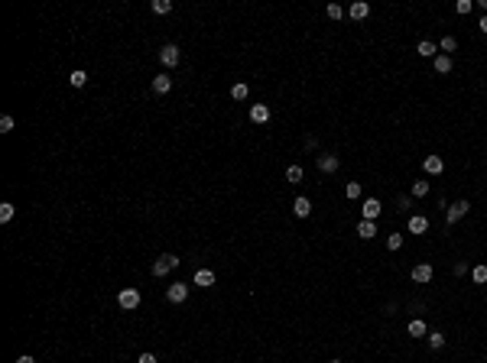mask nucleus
<instances>
[{
	"instance_id": "f03ea898",
	"label": "nucleus",
	"mask_w": 487,
	"mask_h": 363,
	"mask_svg": "<svg viewBox=\"0 0 487 363\" xmlns=\"http://www.w3.org/2000/svg\"><path fill=\"white\" fill-rule=\"evenodd\" d=\"M468 211H471L468 201H455V204H448V208H445V221H448V224H458L464 214H468Z\"/></svg>"
},
{
	"instance_id": "9d476101",
	"label": "nucleus",
	"mask_w": 487,
	"mask_h": 363,
	"mask_svg": "<svg viewBox=\"0 0 487 363\" xmlns=\"http://www.w3.org/2000/svg\"><path fill=\"white\" fill-rule=\"evenodd\" d=\"M367 13H370L367 0H354V4L348 7V17H351V20H367Z\"/></svg>"
},
{
	"instance_id": "f3484780",
	"label": "nucleus",
	"mask_w": 487,
	"mask_h": 363,
	"mask_svg": "<svg viewBox=\"0 0 487 363\" xmlns=\"http://www.w3.org/2000/svg\"><path fill=\"white\" fill-rule=\"evenodd\" d=\"M416 52H419L422 59H435V52H438V49H435V43H429V39H422V43L416 46Z\"/></svg>"
},
{
	"instance_id": "2f4dec72",
	"label": "nucleus",
	"mask_w": 487,
	"mask_h": 363,
	"mask_svg": "<svg viewBox=\"0 0 487 363\" xmlns=\"http://www.w3.org/2000/svg\"><path fill=\"white\" fill-rule=\"evenodd\" d=\"M10 130H13V117L4 114V117H0V133H10Z\"/></svg>"
},
{
	"instance_id": "423d86ee",
	"label": "nucleus",
	"mask_w": 487,
	"mask_h": 363,
	"mask_svg": "<svg viewBox=\"0 0 487 363\" xmlns=\"http://www.w3.org/2000/svg\"><path fill=\"white\" fill-rule=\"evenodd\" d=\"M166 298H169L173 305H182L185 298H189V285H185V282H176V285H169V289H166Z\"/></svg>"
},
{
	"instance_id": "aec40b11",
	"label": "nucleus",
	"mask_w": 487,
	"mask_h": 363,
	"mask_svg": "<svg viewBox=\"0 0 487 363\" xmlns=\"http://www.w3.org/2000/svg\"><path fill=\"white\" fill-rule=\"evenodd\" d=\"M409 191H413V198H426V195H429V182H426V179H416Z\"/></svg>"
},
{
	"instance_id": "f257e3e1",
	"label": "nucleus",
	"mask_w": 487,
	"mask_h": 363,
	"mask_svg": "<svg viewBox=\"0 0 487 363\" xmlns=\"http://www.w3.org/2000/svg\"><path fill=\"white\" fill-rule=\"evenodd\" d=\"M176 266H179V259H176L173 253H163V256L153 263V276H156V279H163L169 269H176Z\"/></svg>"
},
{
	"instance_id": "4be33fe9",
	"label": "nucleus",
	"mask_w": 487,
	"mask_h": 363,
	"mask_svg": "<svg viewBox=\"0 0 487 363\" xmlns=\"http://www.w3.org/2000/svg\"><path fill=\"white\" fill-rule=\"evenodd\" d=\"M68 81H72V88H85V85H88V72L75 68V72H72V78H68Z\"/></svg>"
},
{
	"instance_id": "c85d7f7f",
	"label": "nucleus",
	"mask_w": 487,
	"mask_h": 363,
	"mask_svg": "<svg viewBox=\"0 0 487 363\" xmlns=\"http://www.w3.org/2000/svg\"><path fill=\"white\" fill-rule=\"evenodd\" d=\"M387 246H390V250L396 253V250L403 246V234H390V237H387Z\"/></svg>"
},
{
	"instance_id": "20e7f679",
	"label": "nucleus",
	"mask_w": 487,
	"mask_h": 363,
	"mask_svg": "<svg viewBox=\"0 0 487 363\" xmlns=\"http://www.w3.org/2000/svg\"><path fill=\"white\" fill-rule=\"evenodd\" d=\"M315 166H318V172H338V166H341V159H338V156H335V153H321L318 156V159H315Z\"/></svg>"
},
{
	"instance_id": "412c9836",
	"label": "nucleus",
	"mask_w": 487,
	"mask_h": 363,
	"mask_svg": "<svg viewBox=\"0 0 487 363\" xmlns=\"http://www.w3.org/2000/svg\"><path fill=\"white\" fill-rule=\"evenodd\" d=\"M458 49V39L455 36H445L442 43H438V52H442V56H448V52H455Z\"/></svg>"
},
{
	"instance_id": "72a5a7b5",
	"label": "nucleus",
	"mask_w": 487,
	"mask_h": 363,
	"mask_svg": "<svg viewBox=\"0 0 487 363\" xmlns=\"http://www.w3.org/2000/svg\"><path fill=\"white\" fill-rule=\"evenodd\" d=\"M451 272H455V276H464V272H468V263H455V269H451Z\"/></svg>"
},
{
	"instance_id": "a211bd4d",
	"label": "nucleus",
	"mask_w": 487,
	"mask_h": 363,
	"mask_svg": "<svg viewBox=\"0 0 487 363\" xmlns=\"http://www.w3.org/2000/svg\"><path fill=\"white\" fill-rule=\"evenodd\" d=\"M435 72L438 75H448L451 72V56H442V52H438V56H435Z\"/></svg>"
},
{
	"instance_id": "4c0bfd02",
	"label": "nucleus",
	"mask_w": 487,
	"mask_h": 363,
	"mask_svg": "<svg viewBox=\"0 0 487 363\" xmlns=\"http://www.w3.org/2000/svg\"><path fill=\"white\" fill-rule=\"evenodd\" d=\"M477 7H481V10L487 13V0H477Z\"/></svg>"
},
{
	"instance_id": "2eb2a0df",
	"label": "nucleus",
	"mask_w": 487,
	"mask_h": 363,
	"mask_svg": "<svg viewBox=\"0 0 487 363\" xmlns=\"http://www.w3.org/2000/svg\"><path fill=\"white\" fill-rule=\"evenodd\" d=\"M195 285H202V289H211V285H215V272H211V269H198V272H195Z\"/></svg>"
},
{
	"instance_id": "c9c22d12",
	"label": "nucleus",
	"mask_w": 487,
	"mask_h": 363,
	"mask_svg": "<svg viewBox=\"0 0 487 363\" xmlns=\"http://www.w3.org/2000/svg\"><path fill=\"white\" fill-rule=\"evenodd\" d=\"M477 30H481V33H484V36H487V13H484V17H481V20H477Z\"/></svg>"
},
{
	"instance_id": "1a4fd4ad",
	"label": "nucleus",
	"mask_w": 487,
	"mask_h": 363,
	"mask_svg": "<svg viewBox=\"0 0 487 363\" xmlns=\"http://www.w3.org/2000/svg\"><path fill=\"white\" fill-rule=\"evenodd\" d=\"M413 282H419V285H426V282H432V266L429 263H419V266H413Z\"/></svg>"
},
{
	"instance_id": "e433bc0d",
	"label": "nucleus",
	"mask_w": 487,
	"mask_h": 363,
	"mask_svg": "<svg viewBox=\"0 0 487 363\" xmlns=\"http://www.w3.org/2000/svg\"><path fill=\"white\" fill-rule=\"evenodd\" d=\"M17 363H36V360H33L30 353H20V357H17Z\"/></svg>"
},
{
	"instance_id": "f8f14e48",
	"label": "nucleus",
	"mask_w": 487,
	"mask_h": 363,
	"mask_svg": "<svg viewBox=\"0 0 487 363\" xmlns=\"http://www.w3.org/2000/svg\"><path fill=\"white\" fill-rule=\"evenodd\" d=\"M250 120L253 123H266V120H270V107H266V104H253L250 107Z\"/></svg>"
},
{
	"instance_id": "a878e982",
	"label": "nucleus",
	"mask_w": 487,
	"mask_h": 363,
	"mask_svg": "<svg viewBox=\"0 0 487 363\" xmlns=\"http://www.w3.org/2000/svg\"><path fill=\"white\" fill-rule=\"evenodd\" d=\"M13 214H17V208H13V204L10 201H4V204H0V221H13Z\"/></svg>"
},
{
	"instance_id": "b1692460",
	"label": "nucleus",
	"mask_w": 487,
	"mask_h": 363,
	"mask_svg": "<svg viewBox=\"0 0 487 363\" xmlns=\"http://www.w3.org/2000/svg\"><path fill=\"white\" fill-rule=\"evenodd\" d=\"M149 7H153V13H159V17H166V13L173 10V0H153Z\"/></svg>"
},
{
	"instance_id": "dca6fc26",
	"label": "nucleus",
	"mask_w": 487,
	"mask_h": 363,
	"mask_svg": "<svg viewBox=\"0 0 487 363\" xmlns=\"http://www.w3.org/2000/svg\"><path fill=\"white\" fill-rule=\"evenodd\" d=\"M169 88H173V78H169V75H156L153 78V91L156 94H166Z\"/></svg>"
},
{
	"instance_id": "7ed1b4c3",
	"label": "nucleus",
	"mask_w": 487,
	"mask_h": 363,
	"mask_svg": "<svg viewBox=\"0 0 487 363\" xmlns=\"http://www.w3.org/2000/svg\"><path fill=\"white\" fill-rule=\"evenodd\" d=\"M179 59H182L179 46H173V43H169V46H163V49H159V62H163L166 68H176V65H179Z\"/></svg>"
},
{
	"instance_id": "6ab92c4d",
	"label": "nucleus",
	"mask_w": 487,
	"mask_h": 363,
	"mask_svg": "<svg viewBox=\"0 0 487 363\" xmlns=\"http://www.w3.org/2000/svg\"><path fill=\"white\" fill-rule=\"evenodd\" d=\"M426 340H429V347H432V350H442V347H445V334H442V331H432V334H426Z\"/></svg>"
},
{
	"instance_id": "cd10ccee",
	"label": "nucleus",
	"mask_w": 487,
	"mask_h": 363,
	"mask_svg": "<svg viewBox=\"0 0 487 363\" xmlns=\"http://www.w3.org/2000/svg\"><path fill=\"white\" fill-rule=\"evenodd\" d=\"M286 182H292V185L302 182V169H299V166H289V169H286Z\"/></svg>"
},
{
	"instance_id": "f704fd0d",
	"label": "nucleus",
	"mask_w": 487,
	"mask_h": 363,
	"mask_svg": "<svg viewBox=\"0 0 487 363\" xmlns=\"http://www.w3.org/2000/svg\"><path fill=\"white\" fill-rule=\"evenodd\" d=\"M136 363H156V357H153V353H140V357H136Z\"/></svg>"
},
{
	"instance_id": "473e14b6",
	"label": "nucleus",
	"mask_w": 487,
	"mask_h": 363,
	"mask_svg": "<svg viewBox=\"0 0 487 363\" xmlns=\"http://www.w3.org/2000/svg\"><path fill=\"white\" fill-rule=\"evenodd\" d=\"M471 7H474L471 0H458V4H455V13H461V17H464V13H471Z\"/></svg>"
},
{
	"instance_id": "ddd939ff",
	"label": "nucleus",
	"mask_w": 487,
	"mask_h": 363,
	"mask_svg": "<svg viewBox=\"0 0 487 363\" xmlns=\"http://www.w3.org/2000/svg\"><path fill=\"white\" fill-rule=\"evenodd\" d=\"M358 237H361V240H374V237H377V224L374 221H361L358 224Z\"/></svg>"
},
{
	"instance_id": "58836bf2",
	"label": "nucleus",
	"mask_w": 487,
	"mask_h": 363,
	"mask_svg": "<svg viewBox=\"0 0 487 363\" xmlns=\"http://www.w3.org/2000/svg\"><path fill=\"white\" fill-rule=\"evenodd\" d=\"M332 363H341V360H332Z\"/></svg>"
},
{
	"instance_id": "5701e85b",
	"label": "nucleus",
	"mask_w": 487,
	"mask_h": 363,
	"mask_svg": "<svg viewBox=\"0 0 487 363\" xmlns=\"http://www.w3.org/2000/svg\"><path fill=\"white\" fill-rule=\"evenodd\" d=\"M471 279H474L477 285H484V282H487V266H484V263H477L474 269H471Z\"/></svg>"
},
{
	"instance_id": "c756f323",
	"label": "nucleus",
	"mask_w": 487,
	"mask_h": 363,
	"mask_svg": "<svg viewBox=\"0 0 487 363\" xmlns=\"http://www.w3.org/2000/svg\"><path fill=\"white\" fill-rule=\"evenodd\" d=\"M325 13H328V20H341V17H345V10H341L338 4H328V10H325Z\"/></svg>"
},
{
	"instance_id": "7c9ffc66",
	"label": "nucleus",
	"mask_w": 487,
	"mask_h": 363,
	"mask_svg": "<svg viewBox=\"0 0 487 363\" xmlns=\"http://www.w3.org/2000/svg\"><path fill=\"white\" fill-rule=\"evenodd\" d=\"M231 98H234V101H244L247 98V85H234V88H231Z\"/></svg>"
},
{
	"instance_id": "393cba45",
	"label": "nucleus",
	"mask_w": 487,
	"mask_h": 363,
	"mask_svg": "<svg viewBox=\"0 0 487 363\" xmlns=\"http://www.w3.org/2000/svg\"><path fill=\"white\" fill-rule=\"evenodd\" d=\"M409 334H413V337H426V324H422V321L419 318H416V321H409Z\"/></svg>"
},
{
	"instance_id": "6e6552de",
	"label": "nucleus",
	"mask_w": 487,
	"mask_h": 363,
	"mask_svg": "<svg viewBox=\"0 0 487 363\" xmlns=\"http://www.w3.org/2000/svg\"><path fill=\"white\" fill-rule=\"evenodd\" d=\"M422 169H426L429 175H442L445 172V159L442 156H426V159H422Z\"/></svg>"
},
{
	"instance_id": "39448f33",
	"label": "nucleus",
	"mask_w": 487,
	"mask_h": 363,
	"mask_svg": "<svg viewBox=\"0 0 487 363\" xmlns=\"http://www.w3.org/2000/svg\"><path fill=\"white\" fill-rule=\"evenodd\" d=\"M117 305L123 308V311H133V308L140 305V292H136V289H123L117 295Z\"/></svg>"
},
{
	"instance_id": "0eeeda50",
	"label": "nucleus",
	"mask_w": 487,
	"mask_h": 363,
	"mask_svg": "<svg viewBox=\"0 0 487 363\" xmlns=\"http://www.w3.org/2000/svg\"><path fill=\"white\" fill-rule=\"evenodd\" d=\"M380 201H377V198H367L364 204H361V214H364V221H377V217H380Z\"/></svg>"
},
{
	"instance_id": "4468645a",
	"label": "nucleus",
	"mask_w": 487,
	"mask_h": 363,
	"mask_svg": "<svg viewBox=\"0 0 487 363\" xmlns=\"http://www.w3.org/2000/svg\"><path fill=\"white\" fill-rule=\"evenodd\" d=\"M426 230H429V221L422 214H413V217H409V234H426Z\"/></svg>"
},
{
	"instance_id": "9b49d317",
	"label": "nucleus",
	"mask_w": 487,
	"mask_h": 363,
	"mask_svg": "<svg viewBox=\"0 0 487 363\" xmlns=\"http://www.w3.org/2000/svg\"><path fill=\"white\" fill-rule=\"evenodd\" d=\"M292 214H296V217H308V214H312V201H308V198H296V201H292Z\"/></svg>"
},
{
	"instance_id": "bb28decb",
	"label": "nucleus",
	"mask_w": 487,
	"mask_h": 363,
	"mask_svg": "<svg viewBox=\"0 0 487 363\" xmlns=\"http://www.w3.org/2000/svg\"><path fill=\"white\" fill-rule=\"evenodd\" d=\"M345 195L351 198V201H358V198H361V182H348L345 185Z\"/></svg>"
}]
</instances>
